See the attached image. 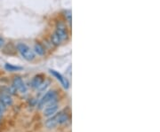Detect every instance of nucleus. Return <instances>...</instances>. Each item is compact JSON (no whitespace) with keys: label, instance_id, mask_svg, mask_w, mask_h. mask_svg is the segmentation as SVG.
<instances>
[{"label":"nucleus","instance_id":"f257e3e1","mask_svg":"<svg viewBox=\"0 0 160 132\" xmlns=\"http://www.w3.org/2000/svg\"><path fill=\"white\" fill-rule=\"evenodd\" d=\"M17 50L19 51L20 55L23 57V59H25L28 61H31L35 59V53L34 52L28 47L27 45L20 43L17 45Z\"/></svg>","mask_w":160,"mask_h":132},{"label":"nucleus","instance_id":"f03ea898","mask_svg":"<svg viewBox=\"0 0 160 132\" xmlns=\"http://www.w3.org/2000/svg\"><path fill=\"white\" fill-rule=\"evenodd\" d=\"M56 92L54 91H48L47 94L45 95L42 99L40 100V102L38 103V109H41L43 106H45L47 104H53V103H55L54 100L56 99Z\"/></svg>","mask_w":160,"mask_h":132},{"label":"nucleus","instance_id":"7ed1b4c3","mask_svg":"<svg viewBox=\"0 0 160 132\" xmlns=\"http://www.w3.org/2000/svg\"><path fill=\"white\" fill-rule=\"evenodd\" d=\"M55 33L57 34V36L60 37V39L61 41H66L68 40L69 37V34L67 31L66 24L62 21H59L56 24V30Z\"/></svg>","mask_w":160,"mask_h":132},{"label":"nucleus","instance_id":"20e7f679","mask_svg":"<svg viewBox=\"0 0 160 132\" xmlns=\"http://www.w3.org/2000/svg\"><path fill=\"white\" fill-rule=\"evenodd\" d=\"M13 86L20 93H25L27 91V87L20 76H15L13 80Z\"/></svg>","mask_w":160,"mask_h":132},{"label":"nucleus","instance_id":"39448f33","mask_svg":"<svg viewBox=\"0 0 160 132\" xmlns=\"http://www.w3.org/2000/svg\"><path fill=\"white\" fill-rule=\"evenodd\" d=\"M50 73L54 76L58 81H60V83L61 84V85L63 86L64 89H66V90L69 89V81H68L67 78H65L63 76H61L59 72H57L55 70H53V69H50Z\"/></svg>","mask_w":160,"mask_h":132},{"label":"nucleus","instance_id":"423d86ee","mask_svg":"<svg viewBox=\"0 0 160 132\" xmlns=\"http://www.w3.org/2000/svg\"><path fill=\"white\" fill-rule=\"evenodd\" d=\"M58 111V105L57 103H53L47 105L44 110V115L47 117H50L54 115Z\"/></svg>","mask_w":160,"mask_h":132},{"label":"nucleus","instance_id":"0eeeda50","mask_svg":"<svg viewBox=\"0 0 160 132\" xmlns=\"http://www.w3.org/2000/svg\"><path fill=\"white\" fill-rule=\"evenodd\" d=\"M0 102L3 103L6 106H10L13 105V98L9 94L6 92H4L0 95Z\"/></svg>","mask_w":160,"mask_h":132},{"label":"nucleus","instance_id":"6e6552de","mask_svg":"<svg viewBox=\"0 0 160 132\" xmlns=\"http://www.w3.org/2000/svg\"><path fill=\"white\" fill-rule=\"evenodd\" d=\"M44 83V77L41 75L36 76L32 80H31V86L35 89H38L40 87V85Z\"/></svg>","mask_w":160,"mask_h":132},{"label":"nucleus","instance_id":"1a4fd4ad","mask_svg":"<svg viewBox=\"0 0 160 132\" xmlns=\"http://www.w3.org/2000/svg\"><path fill=\"white\" fill-rule=\"evenodd\" d=\"M45 124H46V127L48 128V129H54V127H56L57 125L59 124V123H58V118H57V114L54 115V117L48 119Z\"/></svg>","mask_w":160,"mask_h":132},{"label":"nucleus","instance_id":"9d476101","mask_svg":"<svg viewBox=\"0 0 160 132\" xmlns=\"http://www.w3.org/2000/svg\"><path fill=\"white\" fill-rule=\"evenodd\" d=\"M57 118H58V123L59 124H63L66 123L69 120V115L65 112H61L57 114Z\"/></svg>","mask_w":160,"mask_h":132},{"label":"nucleus","instance_id":"9b49d317","mask_svg":"<svg viewBox=\"0 0 160 132\" xmlns=\"http://www.w3.org/2000/svg\"><path fill=\"white\" fill-rule=\"evenodd\" d=\"M34 50H35V52H36L37 54H38V55H40V56L44 55L45 52H46V50H45L44 46H43L41 44H39V43H37V44L35 45Z\"/></svg>","mask_w":160,"mask_h":132},{"label":"nucleus","instance_id":"f8f14e48","mask_svg":"<svg viewBox=\"0 0 160 132\" xmlns=\"http://www.w3.org/2000/svg\"><path fill=\"white\" fill-rule=\"evenodd\" d=\"M51 42H52V44H53L54 45L58 46V45H61V40L60 37L57 36L56 33H54V34H53V36L51 37Z\"/></svg>","mask_w":160,"mask_h":132},{"label":"nucleus","instance_id":"ddd939ff","mask_svg":"<svg viewBox=\"0 0 160 132\" xmlns=\"http://www.w3.org/2000/svg\"><path fill=\"white\" fill-rule=\"evenodd\" d=\"M6 69L8 70V71H11V72H13V71H18V70H21L22 67L20 66H13V65H11V64H6Z\"/></svg>","mask_w":160,"mask_h":132},{"label":"nucleus","instance_id":"4468645a","mask_svg":"<svg viewBox=\"0 0 160 132\" xmlns=\"http://www.w3.org/2000/svg\"><path fill=\"white\" fill-rule=\"evenodd\" d=\"M65 14V17H66V19L68 20V21L69 22V23H71V11H66L65 12H64Z\"/></svg>","mask_w":160,"mask_h":132},{"label":"nucleus","instance_id":"2eb2a0df","mask_svg":"<svg viewBox=\"0 0 160 132\" xmlns=\"http://www.w3.org/2000/svg\"><path fill=\"white\" fill-rule=\"evenodd\" d=\"M6 106L5 105L0 102V113H4V112L6 111Z\"/></svg>","mask_w":160,"mask_h":132},{"label":"nucleus","instance_id":"dca6fc26","mask_svg":"<svg viewBox=\"0 0 160 132\" xmlns=\"http://www.w3.org/2000/svg\"><path fill=\"white\" fill-rule=\"evenodd\" d=\"M4 44H5V40H4L2 37H0V48L3 47Z\"/></svg>","mask_w":160,"mask_h":132},{"label":"nucleus","instance_id":"f3484780","mask_svg":"<svg viewBox=\"0 0 160 132\" xmlns=\"http://www.w3.org/2000/svg\"><path fill=\"white\" fill-rule=\"evenodd\" d=\"M1 118H2V113H0V120H1Z\"/></svg>","mask_w":160,"mask_h":132}]
</instances>
